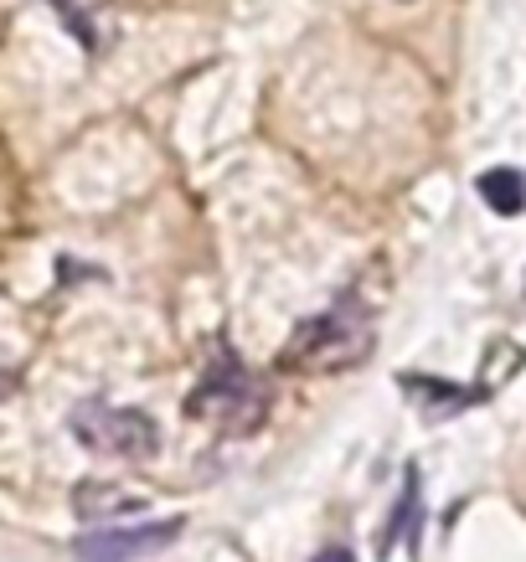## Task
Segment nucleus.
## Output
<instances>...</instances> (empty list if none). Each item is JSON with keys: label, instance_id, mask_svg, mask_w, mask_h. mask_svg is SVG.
<instances>
[{"label": "nucleus", "instance_id": "nucleus-10", "mask_svg": "<svg viewBox=\"0 0 526 562\" xmlns=\"http://www.w3.org/2000/svg\"><path fill=\"white\" fill-rule=\"evenodd\" d=\"M11 382H16V367H11V361L0 357V392H11Z\"/></svg>", "mask_w": 526, "mask_h": 562}, {"label": "nucleus", "instance_id": "nucleus-9", "mask_svg": "<svg viewBox=\"0 0 526 562\" xmlns=\"http://www.w3.org/2000/svg\"><path fill=\"white\" fill-rule=\"evenodd\" d=\"M315 562H357V558H351L346 547H325V552H321V558H315Z\"/></svg>", "mask_w": 526, "mask_h": 562}, {"label": "nucleus", "instance_id": "nucleus-2", "mask_svg": "<svg viewBox=\"0 0 526 562\" xmlns=\"http://www.w3.org/2000/svg\"><path fill=\"white\" fill-rule=\"evenodd\" d=\"M187 413L217 424L222 434H254V428L269 418V387H264L248 367L222 357L217 367L202 376V387L187 397Z\"/></svg>", "mask_w": 526, "mask_h": 562}, {"label": "nucleus", "instance_id": "nucleus-3", "mask_svg": "<svg viewBox=\"0 0 526 562\" xmlns=\"http://www.w3.org/2000/svg\"><path fill=\"white\" fill-rule=\"evenodd\" d=\"M72 434L93 454H114V460H150L160 449V428L150 424V413L114 408V403H99V397L72 408Z\"/></svg>", "mask_w": 526, "mask_h": 562}, {"label": "nucleus", "instance_id": "nucleus-5", "mask_svg": "<svg viewBox=\"0 0 526 562\" xmlns=\"http://www.w3.org/2000/svg\"><path fill=\"white\" fill-rule=\"evenodd\" d=\"M398 387H403V397L407 403H413V408L424 413L428 424H444V418H449V413H459L465 408V403H475V397H470V392H459V387H449V382H439V376H398Z\"/></svg>", "mask_w": 526, "mask_h": 562}, {"label": "nucleus", "instance_id": "nucleus-8", "mask_svg": "<svg viewBox=\"0 0 526 562\" xmlns=\"http://www.w3.org/2000/svg\"><path fill=\"white\" fill-rule=\"evenodd\" d=\"M418 521H424V501H418V470H407L403 501H398V542H407V552L418 547Z\"/></svg>", "mask_w": 526, "mask_h": 562}, {"label": "nucleus", "instance_id": "nucleus-7", "mask_svg": "<svg viewBox=\"0 0 526 562\" xmlns=\"http://www.w3.org/2000/svg\"><path fill=\"white\" fill-rule=\"evenodd\" d=\"M145 501L135 491H120V485H78L72 491V512L78 516H114V512H139Z\"/></svg>", "mask_w": 526, "mask_h": 562}, {"label": "nucleus", "instance_id": "nucleus-4", "mask_svg": "<svg viewBox=\"0 0 526 562\" xmlns=\"http://www.w3.org/2000/svg\"><path fill=\"white\" fill-rule=\"evenodd\" d=\"M176 537H181V521L170 516V521H150V527L88 531V537L72 542V552H78V562H139L150 552H160V547H170Z\"/></svg>", "mask_w": 526, "mask_h": 562}, {"label": "nucleus", "instance_id": "nucleus-1", "mask_svg": "<svg viewBox=\"0 0 526 562\" xmlns=\"http://www.w3.org/2000/svg\"><path fill=\"white\" fill-rule=\"evenodd\" d=\"M372 305L361 300V290H346L325 315H315V321L294 330L279 367H289V372H351V367L372 357Z\"/></svg>", "mask_w": 526, "mask_h": 562}, {"label": "nucleus", "instance_id": "nucleus-6", "mask_svg": "<svg viewBox=\"0 0 526 562\" xmlns=\"http://www.w3.org/2000/svg\"><path fill=\"white\" fill-rule=\"evenodd\" d=\"M480 196L491 206L495 217H522L526 206V176L511 171V166H491V171L480 176Z\"/></svg>", "mask_w": 526, "mask_h": 562}]
</instances>
